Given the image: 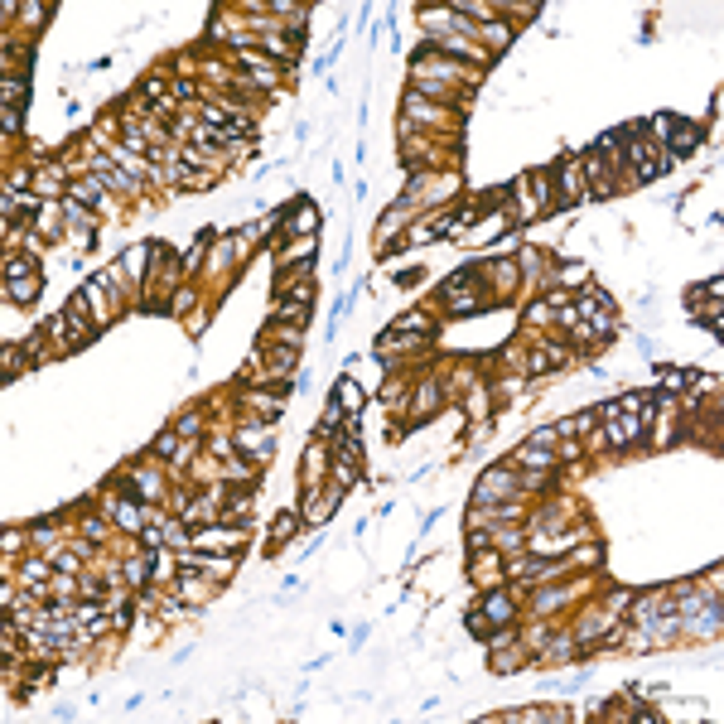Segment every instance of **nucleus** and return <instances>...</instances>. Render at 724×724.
<instances>
[{
	"label": "nucleus",
	"mask_w": 724,
	"mask_h": 724,
	"mask_svg": "<svg viewBox=\"0 0 724 724\" xmlns=\"http://www.w3.org/2000/svg\"><path fill=\"white\" fill-rule=\"evenodd\" d=\"M333 406H338V410H352V406H357V386H352L348 377L333 386Z\"/></svg>",
	"instance_id": "3"
},
{
	"label": "nucleus",
	"mask_w": 724,
	"mask_h": 724,
	"mask_svg": "<svg viewBox=\"0 0 724 724\" xmlns=\"http://www.w3.org/2000/svg\"><path fill=\"white\" fill-rule=\"evenodd\" d=\"M155 449H160V454H179V435H160Z\"/></svg>",
	"instance_id": "7"
},
{
	"label": "nucleus",
	"mask_w": 724,
	"mask_h": 724,
	"mask_svg": "<svg viewBox=\"0 0 724 724\" xmlns=\"http://www.w3.org/2000/svg\"><path fill=\"white\" fill-rule=\"evenodd\" d=\"M111 512H116V522H121V527L140 531V502H135V498H131V502H111Z\"/></svg>",
	"instance_id": "2"
},
{
	"label": "nucleus",
	"mask_w": 724,
	"mask_h": 724,
	"mask_svg": "<svg viewBox=\"0 0 724 724\" xmlns=\"http://www.w3.org/2000/svg\"><path fill=\"white\" fill-rule=\"evenodd\" d=\"M483 618H488V623H507V618H512V599H507V594H488Z\"/></svg>",
	"instance_id": "1"
},
{
	"label": "nucleus",
	"mask_w": 724,
	"mask_h": 724,
	"mask_svg": "<svg viewBox=\"0 0 724 724\" xmlns=\"http://www.w3.org/2000/svg\"><path fill=\"white\" fill-rule=\"evenodd\" d=\"M517 464H531V469H551L556 459L546 454V449H522V454H517Z\"/></svg>",
	"instance_id": "5"
},
{
	"label": "nucleus",
	"mask_w": 724,
	"mask_h": 724,
	"mask_svg": "<svg viewBox=\"0 0 724 724\" xmlns=\"http://www.w3.org/2000/svg\"><path fill=\"white\" fill-rule=\"evenodd\" d=\"M78 556H82V551H58V556H54V565L63 570V575H73V570H78Z\"/></svg>",
	"instance_id": "6"
},
{
	"label": "nucleus",
	"mask_w": 724,
	"mask_h": 724,
	"mask_svg": "<svg viewBox=\"0 0 724 724\" xmlns=\"http://www.w3.org/2000/svg\"><path fill=\"white\" fill-rule=\"evenodd\" d=\"M213 585H203V580H193V570H184V599L188 604H198V599H208Z\"/></svg>",
	"instance_id": "4"
}]
</instances>
